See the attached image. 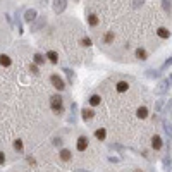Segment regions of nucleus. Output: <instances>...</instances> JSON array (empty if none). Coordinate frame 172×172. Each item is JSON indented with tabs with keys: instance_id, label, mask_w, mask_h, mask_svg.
<instances>
[{
	"instance_id": "1",
	"label": "nucleus",
	"mask_w": 172,
	"mask_h": 172,
	"mask_svg": "<svg viewBox=\"0 0 172 172\" xmlns=\"http://www.w3.org/2000/svg\"><path fill=\"white\" fill-rule=\"evenodd\" d=\"M50 107H52V110L57 114V115H60V114L64 112V100L60 95H53L52 98H50Z\"/></svg>"
},
{
	"instance_id": "2",
	"label": "nucleus",
	"mask_w": 172,
	"mask_h": 172,
	"mask_svg": "<svg viewBox=\"0 0 172 172\" xmlns=\"http://www.w3.org/2000/svg\"><path fill=\"white\" fill-rule=\"evenodd\" d=\"M50 83H52V86L55 88L57 91H64V90H66V83H64V79L60 78L59 74H52V76H50Z\"/></svg>"
},
{
	"instance_id": "3",
	"label": "nucleus",
	"mask_w": 172,
	"mask_h": 172,
	"mask_svg": "<svg viewBox=\"0 0 172 172\" xmlns=\"http://www.w3.org/2000/svg\"><path fill=\"white\" fill-rule=\"evenodd\" d=\"M45 24H47V16H38V17L33 21V24H31V31L36 33V31H40Z\"/></svg>"
},
{
	"instance_id": "4",
	"label": "nucleus",
	"mask_w": 172,
	"mask_h": 172,
	"mask_svg": "<svg viewBox=\"0 0 172 172\" xmlns=\"http://www.w3.org/2000/svg\"><path fill=\"white\" fill-rule=\"evenodd\" d=\"M169 86H170L169 78L167 79H162V81L157 84V88H155V95H165V93H167V90H169Z\"/></svg>"
},
{
	"instance_id": "5",
	"label": "nucleus",
	"mask_w": 172,
	"mask_h": 172,
	"mask_svg": "<svg viewBox=\"0 0 172 172\" xmlns=\"http://www.w3.org/2000/svg\"><path fill=\"white\" fill-rule=\"evenodd\" d=\"M66 7H67V0H53L52 4V9L55 14H62L66 11Z\"/></svg>"
},
{
	"instance_id": "6",
	"label": "nucleus",
	"mask_w": 172,
	"mask_h": 172,
	"mask_svg": "<svg viewBox=\"0 0 172 172\" xmlns=\"http://www.w3.org/2000/svg\"><path fill=\"white\" fill-rule=\"evenodd\" d=\"M36 17H38V14H36L34 9H26V11H24V21H26V23H33Z\"/></svg>"
},
{
	"instance_id": "7",
	"label": "nucleus",
	"mask_w": 172,
	"mask_h": 172,
	"mask_svg": "<svg viewBox=\"0 0 172 172\" xmlns=\"http://www.w3.org/2000/svg\"><path fill=\"white\" fill-rule=\"evenodd\" d=\"M76 148H78V152H84L88 148V138L86 136H79L78 143H76Z\"/></svg>"
},
{
	"instance_id": "8",
	"label": "nucleus",
	"mask_w": 172,
	"mask_h": 172,
	"mask_svg": "<svg viewBox=\"0 0 172 172\" xmlns=\"http://www.w3.org/2000/svg\"><path fill=\"white\" fill-rule=\"evenodd\" d=\"M162 145H164V141H162V138L158 134H155L153 138H152V148L153 150H160Z\"/></svg>"
},
{
	"instance_id": "9",
	"label": "nucleus",
	"mask_w": 172,
	"mask_h": 172,
	"mask_svg": "<svg viewBox=\"0 0 172 172\" xmlns=\"http://www.w3.org/2000/svg\"><path fill=\"white\" fill-rule=\"evenodd\" d=\"M81 117H83V120L93 119V117H95V110H91V109H83V110H81Z\"/></svg>"
},
{
	"instance_id": "10",
	"label": "nucleus",
	"mask_w": 172,
	"mask_h": 172,
	"mask_svg": "<svg viewBox=\"0 0 172 172\" xmlns=\"http://www.w3.org/2000/svg\"><path fill=\"white\" fill-rule=\"evenodd\" d=\"M115 90L119 91V93H126V91L129 90V83L127 81H119L115 84Z\"/></svg>"
},
{
	"instance_id": "11",
	"label": "nucleus",
	"mask_w": 172,
	"mask_h": 172,
	"mask_svg": "<svg viewBox=\"0 0 172 172\" xmlns=\"http://www.w3.org/2000/svg\"><path fill=\"white\" fill-rule=\"evenodd\" d=\"M12 64V59L9 55H5V53H0V66H4V67H9Z\"/></svg>"
},
{
	"instance_id": "12",
	"label": "nucleus",
	"mask_w": 172,
	"mask_h": 172,
	"mask_svg": "<svg viewBox=\"0 0 172 172\" xmlns=\"http://www.w3.org/2000/svg\"><path fill=\"white\" fill-rule=\"evenodd\" d=\"M134 55H136V59H138V60H146V59H148V53H146L145 48H136Z\"/></svg>"
},
{
	"instance_id": "13",
	"label": "nucleus",
	"mask_w": 172,
	"mask_h": 172,
	"mask_svg": "<svg viewBox=\"0 0 172 172\" xmlns=\"http://www.w3.org/2000/svg\"><path fill=\"white\" fill-rule=\"evenodd\" d=\"M164 167H165V172H172V158L169 153L164 157Z\"/></svg>"
},
{
	"instance_id": "14",
	"label": "nucleus",
	"mask_w": 172,
	"mask_h": 172,
	"mask_svg": "<svg viewBox=\"0 0 172 172\" xmlns=\"http://www.w3.org/2000/svg\"><path fill=\"white\" fill-rule=\"evenodd\" d=\"M157 34H158L160 38H164V40L170 38V31H169L167 28H158V29H157Z\"/></svg>"
},
{
	"instance_id": "15",
	"label": "nucleus",
	"mask_w": 172,
	"mask_h": 172,
	"mask_svg": "<svg viewBox=\"0 0 172 172\" xmlns=\"http://www.w3.org/2000/svg\"><path fill=\"white\" fill-rule=\"evenodd\" d=\"M47 59H48L52 64H59V53L53 52V50H50V52L47 53Z\"/></svg>"
},
{
	"instance_id": "16",
	"label": "nucleus",
	"mask_w": 172,
	"mask_h": 172,
	"mask_svg": "<svg viewBox=\"0 0 172 172\" xmlns=\"http://www.w3.org/2000/svg\"><path fill=\"white\" fill-rule=\"evenodd\" d=\"M98 23H100V19H98V16L97 14H90L88 16V24H90V26H98Z\"/></svg>"
},
{
	"instance_id": "17",
	"label": "nucleus",
	"mask_w": 172,
	"mask_h": 172,
	"mask_svg": "<svg viewBox=\"0 0 172 172\" xmlns=\"http://www.w3.org/2000/svg\"><path fill=\"white\" fill-rule=\"evenodd\" d=\"M105 136H107V131H105L103 127H100V129H97V131H95V138H97L98 141H103Z\"/></svg>"
},
{
	"instance_id": "18",
	"label": "nucleus",
	"mask_w": 172,
	"mask_h": 172,
	"mask_svg": "<svg viewBox=\"0 0 172 172\" xmlns=\"http://www.w3.org/2000/svg\"><path fill=\"white\" fill-rule=\"evenodd\" d=\"M60 158H62L64 162H69V160L72 158V153L69 152V150H66V148H64V150H60Z\"/></svg>"
},
{
	"instance_id": "19",
	"label": "nucleus",
	"mask_w": 172,
	"mask_h": 172,
	"mask_svg": "<svg viewBox=\"0 0 172 172\" xmlns=\"http://www.w3.org/2000/svg\"><path fill=\"white\" fill-rule=\"evenodd\" d=\"M146 76L152 78V79H157V78H160V76H162V72L157 71V69H148V71H146Z\"/></svg>"
},
{
	"instance_id": "20",
	"label": "nucleus",
	"mask_w": 172,
	"mask_h": 172,
	"mask_svg": "<svg viewBox=\"0 0 172 172\" xmlns=\"http://www.w3.org/2000/svg\"><path fill=\"white\" fill-rule=\"evenodd\" d=\"M136 115H138L139 119H146V117H148V109H146V107H139V109L136 110Z\"/></svg>"
},
{
	"instance_id": "21",
	"label": "nucleus",
	"mask_w": 172,
	"mask_h": 172,
	"mask_svg": "<svg viewBox=\"0 0 172 172\" xmlns=\"http://www.w3.org/2000/svg\"><path fill=\"white\" fill-rule=\"evenodd\" d=\"M33 64H36V66L45 64V55H41V53H34V55H33Z\"/></svg>"
},
{
	"instance_id": "22",
	"label": "nucleus",
	"mask_w": 172,
	"mask_h": 172,
	"mask_svg": "<svg viewBox=\"0 0 172 172\" xmlns=\"http://www.w3.org/2000/svg\"><path fill=\"white\" fill-rule=\"evenodd\" d=\"M16 24H17V33L23 34L24 29H23V23H21V16H19V11L16 12Z\"/></svg>"
},
{
	"instance_id": "23",
	"label": "nucleus",
	"mask_w": 172,
	"mask_h": 172,
	"mask_svg": "<svg viewBox=\"0 0 172 172\" xmlns=\"http://www.w3.org/2000/svg\"><path fill=\"white\" fill-rule=\"evenodd\" d=\"M90 105H93V107H97V105H100V102H102V98H100V95H91L90 97Z\"/></svg>"
},
{
	"instance_id": "24",
	"label": "nucleus",
	"mask_w": 172,
	"mask_h": 172,
	"mask_svg": "<svg viewBox=\"0 0 172 172\" xmlns=\"http://www.w3.org/2000/svg\"><path fill=\"white\" fill-rule=\"evenodd\" d=\"M162 9L165 12H170V0H162Z\"/></svg>"
},
{
	"instance_id": "25",
	"label": "nucleus",
	"mask_w": 172,
	"mask_h": 172,
	"mask_svg": "<svg viewBox=\"0 0 172 172\" xmlns=\"http://www.w3.org/2000/svg\"><path fill=\"white\" fill-rule=\"evenodd\" d=\"M14 150L16 152H23V141L21 139H16L14 141Z\"/></svg>"
},
{
	"instance_id": "26",
	"label": "nucleus",
	"mask_w": 172,
	"mask_h": 172,
	"mask_svg": "<svg viewBox=\"0 0 172 172\" xmlns=\"http://www.w3.org/2000/svg\"><path fill=\"white\" fill-rule=\"evenodd\" d=\"M114 40V31H109V33L105 34V38H103V41L105 43H110V41Z\"/></svg>"
},
{
	"instance_id": "27",
	"label": "nucleus",
	"mask_w": 172,
	"mask_h": 172,
	"mask_svg": "<svg viewBox=\"0 0 172 172\" xmlns=\"http://www.w3.org/2000/svg\"><path fill=\"white\" fill-rule=\"evenodd\" d=\"M64 72H66V76H67V79H69V84H72V78H74V76H72V71L71 69H64Z\"/></svg>"
},
{
	"instance_id": "28",
	"label": "nucleus",
	"mask_w": 172,
	"mask_h": 172,
	"mask_svg": "<svg viewBox=\"0 0 172 172\" xmlns=\"http://www.w3.org/2000/svg\"><path fill=\"white\" fill-rule=\"evenodd\" d=\"M170 66H172V55H170V57H169V59L164 62V66H162V71H165V69L170 67Z\"/></svg>"
},
{
	"instance_id": "29",
	"label": "nucleus",
	"mask_w": 172,
	"mask_h": 172,
	"mask_svg": "<svg viewBox=\"0 0 172 172\" xmlns=\"http://www.w3.org/2000/svg\"><path fill=\"white\" fill-rule=\"evenodd\" d=\"M155 110H157V112H162V110H164V100H158V102H157V105H155Z\"/></svg>"
},
{
	"instance_id": "30",
	"label": "nucleus",
	"mask_w": 172,
	"mask_h": 172,
	"mask_svg": "<svg viewBox=\"0 0 172 172\" xmlns=\"http://www.w3.org/2000/svg\"><path fill=\"white\" fill-rule=\"evenodd\" d=\"M81 45H84V47H91V38L84 36V38L81 40Z\"/></svg>"
},
{
	"instance_id": "31",
	"label": "nucleus",
	"mask_w": 172,
	"mask_h": 172,
	"mask_svg": "<svg viewBox=\"0 0 172 172\" xmlns=\"http://www.w3.org/2000/svg\"><path fill=\"white\" fill-rule=\"evenodd\" d=\"M29 71L33 72L34 76H38V74H40V71H38V66H36V64H31V66H29Z\"/></svg>"
},
{
	"instance_id": "32",
	"label": "nucleus",
	"mask_w": 172,
	"mask_h": 172,
	"mask_svg": "<svg viewBox=\"0 0 172 172\" xmlns=\"http://www.w3.org/2000/svg\"><path fill=\"white\" fill-rule=\"evenodd\" d=\"M143 4H145V0H134V2H133V7H134V9H139Z\"/></svg>"
},
{
	"instance_id": "33",
	"label": "nucleus",
	"mask_w": 172,
	"mask_h": 172,
	"mask_svg": "<svg viewBox=\"0 0 172 172\" xmlns=\"http://www.w3.org/2000/svg\"><path fill=\"white\" fill-rule=\"evenodd\" d=\"M5 164V155H4V152H0V165H4Z\"/></svg>"
},
{
	"instance_id": "34",
	"label": "nucleus",
	"mask_w": 172,
	"mask_h": 172,
	"mask_svg": "<svg viewBox=\"0 0 172 172\" xmlns=\"http://www.w3.org/2000/svg\"><path fill=\"white\" fill-rule=\"evenodd\" d=\"M53 145L60 146V145H62V139H60V138H53Z\"/></svg>"
},
{
	"instance_id": "35",
	"label": "nucleus",
	"mask_w": 172,
	"mask_h": 172,
	"mask_svg": "<svg viewBox=\"0 0 172 172\" xmlns=\"http://www.w3.org/2000/svg\"><path fill=\"white\" fill-rule=\"evenodd\" d=\"M47 4H48V0H38V5H40V7H45Z\"/></svg>"
},
{
	"instance_id": "36",
	"label": "nucleus",
	"mask_w": 172,
	"mask_h": 172,
	"mask_svg": "<svg viewBox=\"0 0 172 172\" xmlns=\"http://www.w3.org/2000/svg\"><path fill=\"white\" fill-rule=\"evenodd\" d=\"M169 81H170V86H172V72L169 74Z\"/></svg>"
},
{
	"instance_id": "37",
	"label": "nucleus",
	"mask_w": 172,
	"mask_h": 172,
	"mask_svg": "<svg viewBox=\"0 0 172 172\" xmlns=\"http://www.w3.org/2000/svg\"><path fill=\"white\" fill-rule=\"evenodd\" d=\"M134 172H143V170H141V169H136V170H134Z\"/></svg>"
},
{
	"instance_id": "38",
	"label": "nucleus",
	"mask_w": 172,
	"mask_h": 172,
	"mask_svg": "<svg viewBox=\"0 0 172 172\" xmlns=\"http://www.w3.org/2000/svg\"><path fill=\"white\" fill-rule=\"evenodd\" d=\"M76 172H84V170H79V169H78V170H76ZM86 172H88V170H86Z\"/></svg>"
}]
</instances>
